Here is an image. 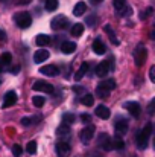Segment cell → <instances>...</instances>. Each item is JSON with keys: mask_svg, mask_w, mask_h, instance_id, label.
Here are the masks:
<instances>
[{"mask_svg": "<svg viewBox=\"0 0 155 157\" xmlns=\"http://www.w3.org/2000/svg\"><path fill=\"white\" fill-rule=\"evenodd\" d=\"M113 148H114V150H123V148H125L123 139L119 137V136H116V137L113 139Z\"/></svg>", "mask_w": 155, "mask_h": 157, "instance_id": "cell-28", "label": "cell"}, {"mask_svg": "<svg viewBox=\"0 0 155 157\" xmlns=\"http://www.w3.org/2000/svg\"><path fill=\"white\" fill-rule=\"evenodd\" d=\"M75 119H76V117H75L73 113H64V114H62V124H64V125H68V127H70V124H73Z\"/></svg>", "mask_w": 155, "mask_h": 157, "instance_id": "cell-27", "label": "cell"}, {"mask_svg": "<svg viewBox=\"0 0 155 157\" xmlns=\"http://www.w3.org/2000/svg\"><path fill=\"white\" fill-rule=\"evenodd\" d=\"M56 134H58V137H62V139L68 137V136H70V127L61 124V125L58 127V130H56Z\"/></svg>", "mask_w": 155, "mask_h": 157, "instance_id": "cell-19", "label": "cell"}, {"mask_svg": "<svg viewBox=\"0 0 155 157\" xmlns=\"http://www.w3.org/2000/svg\"><path fill=\"white\" fill-rule=\"evenodd\" d=\"M151 134H152V124H146L143 127V130L138 131V134H137V147L140 150H145L148 147V142H149Z\"/></svg>", "mask_w": 155, "mask_h": 157, "instance_id": "cell-1", "label": "cell"}, {"mask_svg": "<svg viewBox=\"0 0 155 157\" xmlns=\"http://www.w3.org/2000/svg\"><path fill=\"white\" fill-rule=\"evenodd\" d=\"M31 124H32L31 117H23V119H21V125H23V127H29Z\"/></svg>", "mask_w": 155, "mask_h": 157, "instance_id": "cell-37", "label": "cell"}, {"mask_svg": "<svg viewBox=\"0 0 155 157\" xmlns=\"http://www.w3.org/2000/svg\"><path fill=\"white\" fill-rule=\"evenodd\" d=\"M88 69H90V64H88V63H82L81 69H79V70L76 72V75H75V81H81L82 76L88 72Z\"/></svg>", "mask_w": 155, "mask_h": 157, "instance_id": "cell-20", "label": "cell"}, {"mask_svg": "<svg viewBox=\"0 0 155 157\" xmlns=\"http://www.w3.org/2000/svg\"><path fill=\"white\" fill-rule=\"evenodd\" d=\"M114 130H116V136H119V137L125 136L126 131H128V121L126 119H117L116 125H114Z\"/></svg>", "mask_w": 155, "mask_h": 157, "instance_id": "cell-8", "label": "cell"}, {"mask_svg": "<svg viewBox=\"0 0 155 157\" xmlns=\"http://www.w3.org/2000/svg\"><path fill=\"white\" fill-rule=\"evenodd\" d=\"M26 151H28L29 154H35V153H37V142H35V140H31V142L26 145Z\"/></svg>", "mask_w": 155, "mask_h": 157, "instance_id": "cell-31", "label": "cell"}, {"mask_svg": "<svg viewBox=\"0 0 155 157\" xmlns=\"http://www.w3.org/2000/svg\"><path fill=\"white\" fill-rule=\"evenodd\" d=\"M12 154H14V157H21V154H23V148L20 147V145H12Z\"/></svg>", "mask_w": 155, "mask_h": 157, "instance_id": "cell-33", "label": "cell"}, {"mask_svg": "<svg viewBox=\"0 0 155 157\" xmlns=\"http://www.w3.org/2000/svg\"><path fill=\"white\" fill-rule=\"evenodd\" d=\"M70 32H72L73 37H79V35H82V34H84V25H82V23H76V25H73Z\"/></svg>", "mask_w": 155, "mask_h": 157, "instance_id": "cell-23", "label": "cell"}, {"mask_svg": "<svg viewBox=\"0 0 155 157\" xmlns=\"http://www.w3.org/2000/svg\"><path fill=\"white\" fill-rule=\"evenodd\" d=\"M70 154V145L67 142H58L56 144V156L58 157H68Z\"/></svg>", "mask_w": 155, "mask_h": 157, "instance_id": "cell-11", "label": "cell"}, {"mask_svg": "<svg viewBox=\"0 0 155 157\" xmlns=\"http://www.w3.org/2000/svg\"><path fill=\"white\" fill-rule=\"evenodd\" d=\"M61 51L64 53H67V55H70V53H73L76 51V44L73 41H64L61 44Z\"/></svg>", "mask_w": 155, "mask_h": 157, "instance_id": "cell-18", "label": "cell"}, {"mask_svg": "<svg viewBox=\"0 0 155 157\" xmlns=\"http://www.w3.org/2000/svg\"><path fill=\"white\" fill-rule=\"evenodd\" d=\"M67 26H68V18L65 15H56L50 21V28L53 31H61V29H65Z\"/></svg>", "mask_w": 155, "mask_h": 157, "instance_id": "cell-4", "label": "cell"}, {"mask_svg": "<svg viewBox=\"0 0 155 157\" xmlns=\"http://www.w3.org/2000/svg\"><path fill=\"white\" fill-rule=\"evenodd\" d=\"M49 51H44V49H41V51H37L35 55H34V61L35 63H43V61H46L47 58H49Z\"/></svg>", "mask_w": 155, "mask_h": 157, "instance_id": "cell-16", "label": "cell"}, {"mask_svg": "<svg viewBox=\"0 0 155 157\" xmlns=\"http://www.w3.org/2000/svg\"><path fill=\"white\" fill-rule=\"evenodd\" d=\"M15 102H17V93H15L14 90H9V92H6L5 96H3V104H2V107H3V108H9V107H12Z\"/></svg>", "mask_w": 155, "mask_h": 157, "instance_id": "cell-9", "label": "cell"}, {"mask_svg": "<svg viewBox=\"0 0 155 157\" xmlns=\"http://www.w3.org/2000/svg\"><path fill=\"white\" fill-rule=\"evenodd\" d=\"M96 93H98V96H99V98H102V99H106V98L109 96V93H111V92H109V90H108V89H106V87L103 86L102 82H101V84L98 86V89H96Z\"/></svg>", "mask_w": 155, "mask_h": 157, "instance_id": "cell-21", "label": "cell"}, {"mask_svg": "<svg viewBox=\"0 0 155 157\" xmlns=\"http://www.w3.org/2000/svg\"><path fill=\"white\" fill-rule=\"evenodd\" d=\"M40 73H43V75H47V76H56V75L59 73V69H58L55 64H49V66L40 67Z\"/></svg>", "mask_w": 155, "mask_h": 157, "instance_id": "cell-12", "label": "cell"}, {"mask_svg": "<svg viewBox=\"0 0 155 157\" xmlns=\"http://www.w3.org/2000/svg\"><path fill=\"white\" fill-rule=\"evenodd\" d=\"M93 136H94V127L93 125H87L85 128H82L81 130V133H79V137H81V140H82V144H90V140L93 139Z\"/></svg>", "mask_w": 155, "mask_h": 157, "instance_id": "cell-5", "label": "cell"}, {"mask_svg": "<svg viewBox=\"0 0 155 157\" xmlns=\"http://www.w3.org/2000/svg\"><path fill=\"white\" fill-rule=\"evenodd\" d=\"M98 145L102 148L103 151H111V150H113V139H111L106 133H102V134L98 137Z\"/></svg>", "mask_w": 155, "mask_h": 157, "instance_id": "cell-6", "label": "cell"}, {"mask_svg": "<svg viewBox=\"0 0 155 157\" xmlns=\"http://www.w3.org/2000/svg\"><path fill=\"white\" fill-rule=\"evenodd\" d=\"M149 78H151L152 82H155V66H152L151 70H149Z\"/></svg>", "mask_w": 155, "mask_h": 157, "instance_id": "cell-38", "label": "cell"}, {"mask_svg": "<svg viewBox=\"0 0 155 157\" xmlns=\"http://www.w3.org/2000/svg\"><path fill=\"white\" fill-rule=\"evenodd\" d=\"M101 2H102V0H94V3H101Z\"/></svg>", "mask_w": 155, "mask_h": 157, "instance_id": "cell-42", "label": "cell"}, {"mask_svg": "<svg viewBox=\"0 0 155 157\" xmlns=\"http://www.w3.org/2000/svg\"><path fill=\"white\" fill-rule=\"evenodd\" d=\"M103 29H105V32H106V34L109 35V41H111V43H113L114 46H117V44H119V40H117V37H116L114 31L111 29V26H109V25H106V26H105Z\"/></svg>", "mask_w": 155, "mask_h": 157, "instance_id": "cell-24", "label": "cell"}, {"mask_svg": "<svg viewBox=\"0 0 155 157\" xmlns=\"http://www.w3.org/2000/svg\"><path fill=\"white\" fill-rule=\"evenodd\" d=\"M81 102H82V105H85V107H91V105L94 104V96L90 95V93H87V95H84L81 98Z\"/></svg>", "mask_w": 155, "mask_h": 157, "instance_id": "cell-26", "label": "cell"}, {"mask_svg": "<svg viewBox=\"0 0 155 157\" xmlns=\"http://www.w3.org/2000/svg\"><path fill=\"white\" fill-rule=\"evenodd\" d=\"M44 8H46V11H55L56 8H58V0H46L44 2Z\"/></svg>", "mask_w": 155, "mask_h": 157, "instance_id": "cell-29", "label": "cell"}, {"mask_svg": "<svg viewBox=\"0 0 155 157\" xmlns=\"http://www.w3.org/2000/svg\"><path fill=\"white\" fill-rule=\"evenodd\" d=\"M113 5H114V8L119 11V9H122V8L125 6V0H113Z\"/></svg>", "mask_w": 155, "mask_h": 157, "instance_id": "cell-34", "label": "cell"}, {"mask_svg": "<svg viewBox=\"0 0 155 157\" xmlns=\"http://www.w3.org/2000/svg\"><path fill=\"white\" fill-rule=\"evenodd\" d=\"M94 72H96V75L98 76H106L108 75V72H109V63H106V61H102V63H99L98 66H96V69H94Z\"/></svg>", "mask_w": 155, "mask_h": 157, "instance_id": "cell-13", "label": "cell"}, {"mask_svg": "<svg viewBox=\"0 0 155 157\" xmlns=\"http://www.w3.org/2000/svg\"><path fill=\"white\" fill-rule=\"evenodd\" d=\"M94 113H96V116L101 117V119H108V117L111 116V111H109V108H108L106 105H98Z\"/></svg>", "mask_w": 155, "mask_h": 157, "instance_id": "cell-14", "label": "cell"}, {"mask_svg": "<svg viewBox=\"0 0 155 157\" xmlns=\"http://www.w3.org/2000/svg\"><path fill=\"white\" fill-rule=\"evenodd\" d=\"M73 90H75L76 93H81V92H84V89H81L79 86H75V87H73Z\"/></svg>", "mask_w": 155, "mask_h": 157, "instance_id": "cell-41", "label": "cell"}, {"mask_svg": "<svg viewBox=\"0 0 155 157\" xmlns=\"http://www.w3.org/2000/svg\"><path fill=\"white\" fill-rule=\"evenodd\" d=\"M0 84H2V81H0Z\"/></svg>", "mask_w": 155, "mask_h": 157, "instance_id": "cell-44", "label": "cell"}, {"mask_svg": "<svg viewBox=\"0 0 155 157\" xmlns=\"http://www.w3.org/2000/svg\"><path fill=\"white\" fill-rule=\"evenodd\" d=\"M44 102H46V99L43 96H34L32 98V104H34V107H37V108H41L44 105Z\"/></svg>", "mask_w": 155, "mask_h": 157, "instance_id": "cell-30", "label": "cell"}, {"mask_svg": "<svg viewBox=\"0 0 155 157\" xmlns=\"http://www.w3.org/2000/svg\"><path fill=\"white\" fill-rule=\"evenodd\" d=\"M32 89L34 90H38V92H44V93H53V86H52L50 82H46V81H35L34 82V86H32Z\"/></svg>", "mask_w": 155, "mask_h": 157, "instance_id": "cell-7", "label": "cell"}, {"mask_svg": "<svg viewBox=\"0 0 155 157\" xmlns=\"http://www.w3.org/2000/svg\"><path fill=\"white\" fill-rule=\"evenodd\" d=\"M91 157H93V156H91ZM94 157H101V156H96V154H94Z\"/></svg>", "mask_w": 155, "mask_h": 157, "instance_id": "cell-43", "label": "cell"}, {"mask_svg": "<svg viewBox=\"0 0 155 157\" xmlns=\"http://www.w3.org/2000/svg\"><path fill=\"white\" fill-rule=\"evenodd\" d=\"M146 58H148V51H146V48H145L143 44H138V46L135 48V51H134V61H135V66H137V67H142V66L145 64Z\"/></svg>", "mask_w": 155, "mask_h": 157, "instance_id": "cell-3", "label": "cell"}, {"mask_svg": "<svg viewBox=\"0 0 155 157\" xmlns=\"http://www.w3.org/2000/svg\"><path fill=\"white\" fill-rule=\"evenodd\" d=\"M14 21L17 23L18 28H21V29H28V28L31 26V23H32V17H31L29 12H18V14H15Z\"/></svg>", "mask_w": 155, "mask_h": 157, "instance_id": "cell-2", "label": "cell"}, {"mask_svg": "<svg viewBox=\"0 0 155 157\" xmlns=\"http://www.w3.org/2000/svg\"><path fill=\"white\" fill-rule=\"evenodd\" d=\"M154 101H152V102H151V104H149V108H148V110H149V111H148V113H149V114H154Z\"/></svg>", "mask_w": 155, "mask_h": 157, "instance_id": "cell-39", "label": "cell"}, {"mask_svg": "<svg viewBox=\"0 0 155 157\" xmlns=\"http://www.w3.org/2000/svg\"><path fill=\"white\" fill-rule=\"evenodd\" d=\"M132 14V8L131 6H123L122 9H119V15L120 17H126V15H131Z\"/></svg>", "mask_w": 155, "mask_h": 157, "instance_id": "cell-32", "label": "cell"}, {"mask_svg": "<svg viewBox=\"0 0 155 157\" xmlns=\"http://www.w3.org/2000/svg\"><path fill=\"white\" fill-rule=\"evenodd\" d=\"M93 51H94V53H98V55H103L105 53V44L102 43V40L101 38H96L94 41H93Z\"/></svg>", "mask_w": 155, "mask_h": 157, "instance_id": "cell-17", "label": "cell"}, {"mask_svg": "<svg viewBox=\"0 0 155 157\" xmlns=\"http://www.w3.org/2000/svg\"><path fill=\"white\" fill-rule=\"evenodd\" d=\"M11 61H12V55H11L9 52H5V53L0 55V63H2L6 69L11 66Z\"/></svg>", "mask_w": 155, "mask_h": 157, "instance_id": "cell-25", "label": "cell"}, {"mask_svg": "<svg viewBox=\"0 0 155 157\" xmlns=\"http://www.w3.org/2000/svg\"><path fill=\"white\" fill-rule=\"evenodd\" d=\"M81 121L85 122V124H90L91 122V116L90 114H81Z\"/></svg>", "mask_w": 155, "mask_h": 157, "instance_id": "cell-36", "label": "cell"}, {"mask_svg": "<svg viewBox=\"0 0 155 157\" xmlns=\"http://www.w3.org/2000/svg\"><path fill=\"white\" fill-rule=\"evenodd\" d=\"M35 44L40 46V48L47 46V44H50V37L46 35V34H40V35H37V38H35Z\"/></svg>", "mask_w": 155, "mask_h": 157, "instance_id": "cell-15", "label": "cell"}, {"mask_svg": "<svg viewBox=\"0 0 155 157\" xmlns=\"http://www.w3.org/2000/svg\"><path fill=\"white\" fill-rule=\"evenodd\" d=\"M87 11V5L84 3V2H79L76 6H75V9H73V14L76 15V17H81L84 12Z\"/></svg>", "mask_w": 155, "mask_h": 157, "instance_id": "cell-22", "label": "cell"}, {"mask_svg": "<svg viewBox=\"0 0 155 157\" xmlns=\"http://www.w3.org/2000/svg\"><path fill=\"white\" fill-rule=\"evenodd\" d=\"M125 108L129 111V114H131L132 117H135V119H138V117H140L142 107H140L138 102H126V104H125Z\"/></svg>", "mask_w": 155, "mask_h": 157, "instance_id": "cell-10", "label": "cell"}, {"mask_svg": "<svg viewBox=\"0 0 155 157\" xmlns=\"http://www.w3.org/2000/svg\"><path fill=\"white\" fill-rule=\"evenodd\" d=\"M151 12H152V8H148V9H146L145 12L142 11V14H140V18H142V20H146V18H148V17L151 15Z\"/></svg>", "mask_w": 155, "mask_h": 157, "instance_id": "cell-35", "label": "cell"}, {"mask_svg": "<svg viewBox=\"0 0 155 157\" xmlns=\"http://www.w3.org/2000/svg\"><path fill=\"white\" fill-rule=\"evenodd\" d=\"M5 40H6V34H5V31L0 29V41H5Z\"/></svg>", "mask_w": 155, "mask_h": 157, "instance_id": "cell-40", "label": "cell"}]
</instances>
